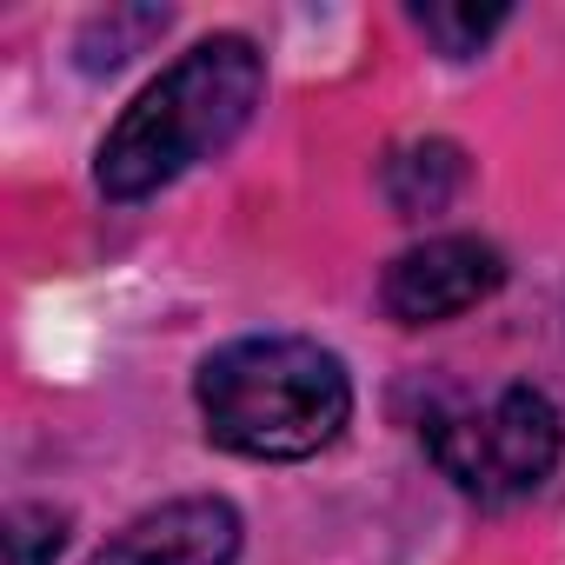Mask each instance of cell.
<instances>
[{
  "label": "cell",
  "instance_id": "52a82bcc",
  "mask_svg": "<svg viewBox=\"0 0 565 565\" xmlns=\"http://www.w3.org/2000/svg\"><path fill=\"white\" fill-rule=\"evenodd\" d=\"M167 28V8H114V14H100L87 34H81V67L87 74H107V67H120L127 54H140V41H153Z\"/></svg>",
  "mask_w": 565,
  "mask_h": 565
},
{
  "label": "cell",
  "instance_id": "8992f818",
  "mask_svg": "<svg viewBox=\"0 0 565 565\" xmlns=\"http://www.w3.org/2000/svg\"><path fill=\"white\" fill-rule=\"evenodd\" d=\"M466 186V153L452 140H419L386 160V200L399 213H439Z\"/></svg>",
  "mask_w": 565,
  "mask_h": 565
},
{
  "label": "cell",
  "instance_id": "9c48e42d",
  "mask_svg": "<svg viewBox=\"0 0 565 565\" xmlns=\"http://www.w3.org/2000/svg\"><path fill=\"white\" fill-rule=\"evenodd\" d=\"M0 539H8V565H54V552L67 545V512H54V505H14Z\"/></svg>",
  "mask_w": 565,
  "mask_h": 565
},
{
  "label": "cell",
  "instance_id": "277c9868",
  "mask_svg": "<svg viewBox=\"0 0 565 565\" xmlns=\"http://www.w3.org/2000/svg\"><path fill=\"white\" fill-rule=\"evenodd\" d=\"M499 279H505L499 246H486L472 233H446V239H426L386 266L380 300L399 327H439V320H459L479 300H492Z\"/></svg>",
  "mask_w": 565,
  "mask_h": 565
},
{
  "label": "cell",
  "instance_id": "3957f363",
  "mask_svg": "<svg viewBox=\"0 0 565 565\" xmlns=\"http://www.w3.org/2000/svg\"><path fill=\"white\" fill-rule=\"evenodd\" d=\"M426 452L459 492L505 505L552 479L565 452V426L539 386H492L479 399H452L426 413Z\"/></svg>",
  "mask_w": 565,
  "mask_h": 565
},
{
  "label": "cell",
  "instance_id": "7a4b0ae2",
  "mask_svg": "<svg viewBox=\"0 0 565 565\" xmlns=\"http://www.w3.org/2000/svg\"><path fill=\"white\" fill-rule=\"evenodd\" d=\"M200 419L239 459H313L353 413L347 366L313 340H233L200 366Z\"/></svg>",
  "mask_w": 565,
  "mask_h": 565
},
{
  "label": "cell",
  "instance_id": "ba28073f",
  "mask_svg": "<svg viewBox=\"0 0 565 565\" xmlns=\"http://www.w3.org/2000/svg\"><path fill=\"white\" fill-rule=\"evenodd\" d=\"M413 21H419V34L446 54V61H466V54H479L499 28H505V8H413Z\"/></svg>",
  "mask_w": 565,
  "mask_h": 565
},
{
  "label": "cell",
  "instance_id": "5b68a950",
  "mask_svg": "<svg viewBox=\"0 0 565 565\" xmlns=\"http://www.w3.org/2000/svg\"><path fill=\"white\" fill-rule=\"evenodd\" d=\"M239 512L226 499H167L120 525L87 565H233Z\"/></svg>",
  "mask_w": 565,
  "mask_h": 565
},
{
  "label": "cell",
  "instance_id": "6da1fadb",
  "mask_svg": "<svg viewBox=\"0 0 565 565\" xmlns=\"http://www.w3.org/2000/svg\"><path fill=\"white\" fill-rule=\"evenodd\" d=\"M266 61L246 34H213L186 47L100 140V193L107 200H147L173 186L193 160L220 153L259 107Z\"/></svg>",
  "mask_w": 565,
  "mask_h": 565
}]
</instances>
